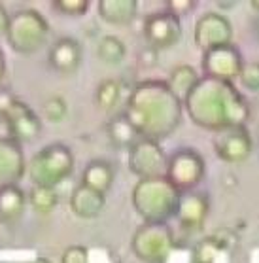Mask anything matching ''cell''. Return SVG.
I'll return each instance as SVG.
<instances>
[{
	"mask_svg": "<svg viewBox=\"0 0 259 263\" xmlns=\"http://www.w3.org/2000/svg\"><path fill=\"white\" fill-rule=\"evenodd\" d=\"M106 137H108L110 144H112L114 148L127 149V152L142 138L140 133L136 131V127L129 121V118H127L123 112L115 114L114 118L108 121V125H106Z\"/></svg>",
	"mask_w": 259,
	"mask_h": 263,
	"instance_id": "21",
	"label": "cell"
},
{
	"mask_svg": "<svg viewBox=\"0 0 259 263\" xmlns=\"http://www.w3.org/2000/svg\"><path fill=\"white\" fill-rule=\"evenodd\" d=\"M242 66H244V57L235 44H225L210 49L203 53V61H201V70L206 78L231 82V84L238 80Z\"/></svg>",
	"mask_w": 259,
	"mask_h": 263,
	"instance_id": "11",
	"label": "cell"
},
{
	"mask_svg": "<svg viewBox=\"0 0 259 263\" xmlns=\"http://www.w3.org/2000/svg\"><path fill=\"white\" fill-rule=\"evenodd\" d=\"M29 263H51L48 259V257H36V259H32V261H29Z\"/></svg>",
	"mask_w": 259,
	"mask_h": 263,
	"instance_id": "37",
	"label": "cell"
},
{
	"mask_svg": "<svg viewBox=\"0 0 259 263\" xmlns=\"http://www.w3.org/2000/svg\"><path fill=\"white\" fill-rule=\"evenodd\" d=\"M197 6H199L197 0H169V2H165V10H169L170 13H174L176 17L180 19L195 12Z\"/></svg>",
	"mask_w": 259,
	"mask_h": 263,
	"instance_id": "31",
	"label": "cell"
},
{
	"mask_svg": "<svg viewBox=\"0 0 259 263\" xmlns=\"http://www.w3.org/2000/svg\"><path fill=\"white\" fill-rule=\"evenodd\" d=\"M115 171L112 167V163L106 159H93L85 165L84 173H82V184L95 190V192L106 193L110 192V187L114 184Z\"/></svg>",
	"mask_w": 259,
	"mask_h": 263,
	"instance_id": "20",
	"label": "cell"
},
{
	"mask_svg": "<svg viewBox=\"0 0 259 263\" xmlns=\"http://www.w3.org/2000/svg\"><path fill=\"white\" fill-rule=\"evenodd\" d=\"M212 239H214V242L217 245L220 252H233L236 248V245H238V237H236L235 231L229 228L217 229L216 233L212 235Z\"/></svg>",
	"mask_w": 259,
	"mask_h": 263,
	"instance_id": "30",
	"label": "cell"
},
{
	"mask_svg": "<svg viewBox=\"0 0 259 263\" xmlns=\"http://www.w3.org/2000/svg\"><path fill=\"white\" fill-rule=\"evenodd\" d=\"M184 110L195 125L217 133L229 127H246L250 104L231 82L199 78L184 101Z\"/></svg>",
	"mask_w": 259,
	"mask_h": 263,
	"instance_id": "1",
	"label": "cell"
},
{
	"mask_svg": "<svg viewBox=\"0 0 259 263\" xmlns=\"http://www.w3.org/2000/svg\"><path fill=\"white\" fill-rule=\"evenodd\" d=\"M182 193L169 180H138L133 187V206L144 223H169L176 214Z\"/></svg>",
	"mask_w": 259,
	"mask_h": 263,
	"instance_id": "3",
	"label": "cell"
},
{
	"mask_svg": "<svg viewBox=\"0 0 259 263\" xmlns=\"http://www.w3.org/2000/svg\"><path fill=\"white\" fill-rule=\"evenodd\" d=\"M210 212V199L205 192H186L180 195L174 218L186 231H199L205 228V221Z\"/></svg>",
	"mask_w": 259,
	"mask_h": 263,
	"instance_id": "14",
	"label": "cell"
},
{
	"mask_svg": "<svg viewBox=\"0 0 259 263\" xmlns=\"http://www.w3.org/2000/svg\"><path fill=\"white\" fill-rule=\"evenodd\" d=\"M4 74H6V59H4V53L0 49V85L4 82Z\"/></svg>",
	"mask_w": 259,
	"mask_h": 263,
	"instance_id": "35",
	"label": "cell"
},
{
	"mask_svg": "<svg viewBox=\"0 0 259 263\" xmlns=\"http://www.w3.org/2000/svg\"><path fill=\"white\" fill-rule=\"evenodd\" d=\"M96 57L108 66H119L127 59L125 42L114 34L103 36L96 44Z\"/></svg>",
	"mask_w": 259,
	"mask_h": 263,
	"instance_id": "23",
	"label": "cell"
},
{
	"mask_svg": "<svg viewBox=\"0 0 259 263\" xmlns=\"http://www.w3.org/2000/svg\"><path fill=\"white\" fill-rule=\"evenodd\" d=\"M27 201L30 203L32 210L38 214H51L57 204H59V193L53 187H42V185H32L30 187Z\"/></svg>",
	"mask_w": 259,
	"mask_h": 263,
	"instance_id": "25",
	"label": "cell"
},
{
	"mask_svg": "<svg viewBox=\"0 0 259 263\" xmlns=\"http://www.w3.org/2000/svg\"><path fill=\"white\" fill-rule=\"evenodd\" d=\"M138 65L144 68H151L157 65V51L151 48H144L138 55Z\"/></svg>",
	"mask_w": 259,
	"mask_h": 263,
	"instance_id": "33",
	"label": "cell"
},
{
	"mask_svg": "<svg viewBox=\"0 0 259 263\" xmlns=\"http://www.w3.org/2000/svg\"><path fill=\"white\" fill-rule=\"evenodd\" d=\"M84 61V48L72 36H63L51 44L48 51V63L51 70L63 76H72L79 70Z\"/></svg>",
	"mask_w": 259,
	"mask_h": 263,
	"instance_id": "15",
	"label": "cell"
},
{
	"mask_svg": "<svg viewBox=\"0 0 259 263\" xmlns=\"http://www.w3.org/2000/svg\"><path fill=\"white\" fill-rule=\"evenodd\" d=\"M8 23H10V13L6 12V8L0 4V38L6 36Z\"/></svg>",
	"mask_w": 259,
	"mask_h": 263,
	"instance_id": "34",
	"label": "cell"
},
{
	"mask_svg": "<svg viewBox=\"0 0 259 263\" xmlns=\"http://www.w3.org/2000/svg\"><path fill=\"white\" fill-rule=\"evenodd\" d=\"M123 114L136 127L142 138L161 142L180 127L184 104L163 80H144L134 85Z\"/></svg>",
	"mask_w": 259,
	"mask_h": 263,
	"instance_id": "2",
	"label": "cell"
},
{
	"mask_svg": "<svg viewBox=\"0 0 259 263\" xmlns=\"http://www.w3.org/2000/svg\"><path fill=\"white\" fill-rule=\"evenodd\" d=\"M193 40L203 53L225 44H233V25L223 13L208 12L197 19L193 29Z\"/></svg>",
	"mask_w": 259,
	"mask_h": 263,
	"instance_id": "12",
	"label": "cell"
},
{
	"mask_svg": "<svg viewBox=\"0 0 259 263\" xmlns=\"http://www.w3.org/2000/svg\"><path fill=\"white\" fill-rule=\"evenodd\" d=\"M134 256L144 263H165L174 248V233L169 223H142L131 240Z\"/></svg>",
	"mask_w": 259,
	"mask_h": 263,
	"instance_id": "7",
	"label": "cell"
},
{
	"mask_svg": "<svg viewBox=\"0 0 259 263\" xmlns=\"http://www.w3.org/2000/svg\"><path fill=\"white\" fill-rule=\"evenodd\" d=\"M72 214L79 220H95L106 209V195L91 190L87 185H76L68 199Z\"/></svg>",
	"mask_w": 259,
	"mask_h": 263,
	"instance_id": "17",
	"label": "cell"
},
{
	"mask_svg": "<svg viewBox=\"0 0 259 263\" xmlns=\"http://www.w3.org/2000/svg\"><path fill=\"white\" fill-rule=\"evenodd\" d=\"M49 21L34 8H23L10 15L6 30L8 46L19 55H32L48 44Z\"/></svg>",
	"mask_w": 259,
	"mask_h": 263,
	"instance_id": "5",
	"label": "cell"
},
{
	"mask_svg": "<svg viewBox=\"0 0 259 263\" xmlns=\"http://www.w3.org/2000/svg\"><path fill=\"white\" fill-rule=\"evenodd\" d=\"M144 38L148 42V48L161 51V49L174 48L182 40V19L176 17L169 10H159V12L150 13L144 19Z\"/></svg>",
	"mask_w": 259,
	"mask_h": 263,
	"instance_id": "10",
	"label": "cell"
},
{
	"mask_svg": "<svg viewBox=\"0 0 259 263\" xmlns=\"http://www.w3.org/2000/svg\"><path fill=\"white\" fill-rule=\"evenodd\" d=\"M257 95H259V91H257Z\"/></svg>",
	"mask_w": 259,
	"mask_h": 263,
	"instance_id": "40",
	"label": "cell"
},
{
	"mask_svg": "<svg viewBox=\"0 0 259 263\" xmlns=\"http://www.w3.org/2000/svg\"><path fill=\"white\" fill-rule=\"evenodd\" d=\"M206 173L205 157L193 148H180L169 157L165 178L180 193L193 192L203 182Z\"/></svg>",
	"mask_w": 259,
	"mask_h": 263,
	"instance_id": "8",
	"label": "cell"
},
{
	"mask_svg": "<svg viewBox=\"0 0 259 263\" xmlns=\"http://www.w3.org/2000/svg\"><path fill=\"white\" fill-rule=\"evenodd\" d=\"M129 168L138 180L161 178L167 174V163L169 157L161 148V144L155 140L140 138L133 148L129 149Z\"/></svg>",
	"mask_w": 259,
	"mask_h": 263,
	"instance_id": "9",
	"label": "cell"
},
{
	"mask_svg": "<svg viewBox=\"0 0 259 263\" xmlns=\"http://www.w3.org/2000/svg\"><path fill=\"white\" fill-rule=\"evenodd\" d=\"M199 72L197 68H193L191 65H176L169 74L167 85L169 89L174 93V97L184 104L186 97L191 93V89L195 87V84L199 82Z\"/></svg>",
	"mask_w": 259,
	"mask_h": 263,
	"instance_id": "22",
	"label": "cell"
},
{
	"mask_svg": "<svg viewBox=\"0 0 259 263\" xmlns=\"http://www.w3.org/2000/svg\"><path fill=\"white\" fill-rule=\"evenodd\" d=\"M27 173V161L21 144L10 137H0V190L19 185Z\"/></svg>",
	"mask_w": 259,
	"mask_h": 263,
	"instance_id": "16",
	"label": "cell"
},
{
	"mask_svg": "<svg viewBox=\"0 0 259 263\" xmlns=\"http://www.w3.org/2000/svg\"><path fill=\"white\" fill-rule=\"evenodd\" d=\"M98 15L108 25H131L138 15V2L136 0H101L96 4Z\"/></svg>",
	"mask_w": 259,
	"mask_h": 263,
	"instance_id": "18",
	"label": "cell"
},
{
	"mask_svg": "<svg viewBox=\"0 0 259 263\" xmlns=\"http://www.w3.org/2000/svg\"><path fill=\"white\" fill-rule=\"evenodd\" d=\"M0 121L4 123L8 137L15 142H30L40 137L42 120L25 101L13 95L0 97Z\"/></svg>",
	"mask_w": 259,
	"mask_h": 263,
	"instance_id": "6",
	"label": "cell"
},
{
	"mask_svg": "<svg viewBox=\"0 0 259 263\" xmlns=\"http://www.w3.org/2000/svg\"><path fill=\"white\" fill-rule=\"evenodd\" d=\"M220 254V248L214 242L212 237H205L201 239L197 245L193 246L191 261L193 263H216V257Z\"/></svg>",
	"mask_w": 259,
	"mask_h": 263,
	"instance_id": "27",
	"label": "cell"
},
{
	"mask_svg": "<svg viewBox=\"0 0 259 263\" xmlns=\"http://www.w3.org/2000/svg\"><path fill=\"white\" fill-rule=\"evenodd\" d=\"M61 263H89V250L82 245L68 246L61 256Z\"/></svg>",
	"mask_w": 259,
	"mask_h": 263,
	"instance_id": "32",
	"label": "cell"
},
{
	"mask_svg": "<svg viewBox=\"0 0 259 263\" xmlns=\"http://www.w3.org/2000/svg\"><path fill=\"white\" fill-rule=\"evenodd\" d=\"M255 34H257V38H259V17H257V21H255Z\"/></svg>",
	"mask_w": 259,
	"mask_h": 263,
	"instance_id": "39",
	"label": "cell"
},
{
	"mask_svg": "<svg viewBox=\"0 0 259 263\" xmlns=\"http://www.w3.org/2000/svg\"><path fill=\"white\" fill-rule=\"evenodd\" d=\"M250 6H252L253 10L259 13V0H253V2H250Z\"/></svg>",
	"mask_w": 259,
	"mask_h": 263,
	"instance_id": "38",
	"label": "cell"
},
{
	"mask_svg": "<svg viewBox=\"0 0 259 263\" xmlns=\"http://www.w3.org/2000/svg\"><path fill=\"white\" fill-rule=\"evenodd\" d=\"M42 116L48 123H63L68 118V102L63 95H51L44 101Z\"/></svg>",
	"mask_w": 259,
	"mask_h": 263,
	"instance_id": "26",
	"label": "cell"
},
{
	"mask_svg": "<svg viewBox=\"0 0 259 263\" xmlns=\"http://www.w3.org/2000/svg\"><path fill=\"white\" fill-rule=\"evenodd\" d=\"M236 2H217V8H223V10H231V8H235Z\"/></svg>",
	"mask_w": 259,
	"mask_h": 263,
	"instance_id": "36",
	"label": "cell"
},
{
	"mask_svg": "<svg viewBox=\"0 0 259 263\" xmlns=\"http://www.w3.org/2000/svg\"><path fill=\"white\" fill-rule=\"evenodd\" d=\"M74 171V154L67 144L53 142L40 148L27 163V173L32 185L57 187Z\"/></svg>",
	"mask_w": 259,
	"mask_h": 263,
	"instance_id": "4",
	"label": "cell"
},
{
	"mask_svg": "<svg viewBox=\"0 0 259 263\" xmlns=\"http://www.w3.org/2000/svg\"><path fill=\"white\" fill-rule=\"evenodd\" d=\"M238 80H241V84L244 89L257 93L259 91V61H248V63H244Z\"/></svg>",
	"mask_w": 259,
	"mask_h": 263,
	"instance_id": "29",
	"label": "cell"
},
{
	"mask_svg": "<svg viewBox=\"0 0 259 263\" xmlns=\"http://www.w3.org/2000/svg\"><path fill=\"white\" fill-rule=\"evenodd\" d=\"M27 193L19 185H10L0 190V223L15 226L27 210Z\"/></svg>",
	"mask_w": 259,
	"mask_h": 263,
	"instance_id": "19",
	"label": "cell"
},
{
	"mask_svg": "<svg viewBox=\"0 0 259 263\" xmlns=\"http://www.w3.org/2000/svg\"><path fill=\"white\" fill-rule=\"evenodd\" d=\"M121 95H123V84H121L119 80H114V78L103 80L101 84L96 85L95 104L101 108L103 112L110 114V112H114L115 106L119 104Z\"/></svg>",
	"mask_w": 259,
	"mask_h": 263,
	"instance_id": "24",
	"label": "cell"
},
{
	"mask_svg": "<svg viewBox=\"0 0 259 263\" xmlns=\"http://www.w3.org/2000/svg\"><path fill=\"white\" fill-rule=\"evenodd\" d=\"M212 146L216 156L229 165L244 163L253 152L252 135L246 127H229V129L214 133Z\"/></svg>",
	"mask_w": 259,
	"mask_h": 263,
	"instance_id": "13",
	"label": "cell"
},
{
	"mask_svg": "<svg viewBox=\"0 0 259 263\" xmlns=\"http://www.w3.org/2000/svg\"><path fill=\"white\" fill-rule=\"evenodd\" d=\"M51 6L57 13L68 15V17H82L89 12V0H53Z\"/></svg>",
	"mask_w": 259,
	"mask_h": 263,
	"instance_id": "28",
	"label": "cell"
}]
</instances>
